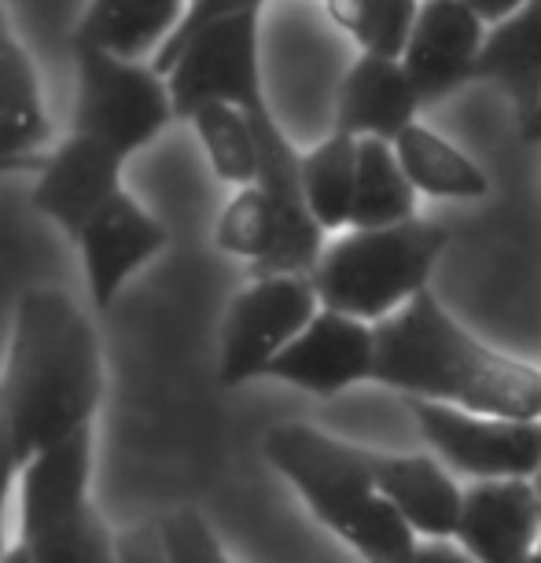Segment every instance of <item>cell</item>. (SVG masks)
I'll use <instances>...</instances> for the list:
<instances>
[{"mask_svg":"<svg viewBox=\"0 0 541 563\" xmlns=\"http://www.w3.org/2000/svg\"><path fill=\"white\" fill-rule=\"evenodd\" d=\"M100 398L103 354L89 317L59 288L19 295L0 372V431L19 461L92 428Z\"/></svg>","mask_w":541,"mask_h":563,"instance_id":"cell-1","label":"cell"},{"mask_svg":"<svg viewBox=\"0 0 541 563\" xmlns=\"http://www.w3.org/2000/svg\"><path fill=\"white\" fill-rule=\"evenodd\" d=\"M373 328L376 384L483 417L541 420V368L475 339L431 288Z\"/></svg>","mask_w":541,"mask_h":563,"instance_id":"cell-2","label":"cell"},{"mask_svg":"<svg viewBox=\"0 0 541 563\" xmlns=\"http://www.w3.org/2000/svg\"><path fill=\"white\" fill-rule=\"evenodd\" d=\"M265 461L288 479L310 512L365 563H401L420 538L376 490L373 450H361L310 423H277L265 434Z\"/></svg>","mask_w":541,"mask_h":563,"instance_id":"cell-3","label":"cell"},{"mask_svg":"<svg viewBox=\"0 0 541 563\" xmlns=\"http://www.w3.org/2000/svg\"><path fill=\"white\" fill-rule=\"evenodd\" d=\"M445 247L450 232L423 218L387 229H350L328 243L310 280L321 310L379 324L428 291Z\"/></svg>","mask_w":541,"mask_h":563,"instance_id":"cell-4","label":"cell"},{"mask_svg":"<svg viewBox=\"0 0 541 563\" xmlns=\"http://www.w3.org/2000/svg\"><path fill=\"white\" fill-rule=\"evenodd\" d=\"M74 52V111L70 133L111 147L125 163L158 141L177 119L169 85L152 63L125 59L92 45H70Z\"/></svg>","mask_w":541,"mask_h":563,"instance_id":"cell-5","label":"cell"},{"mask_svg":"<svg viewBox=\"0 0 541 563\" xmlns=\"http://www.w3.org/2000/svg\"><path fill=\"white\" fill-rule=\"evenodd\" d=\"M317 313L321 299L310 276H254L229 302L221 324V384L243 387L254 376H265Z\"/></svg>","mask_w":541,"mask_h":563,"instance_id":"cell-6","label":"cell"},{"mask_svg":"<svg viewBox=\"0 0 541 563\" xmlns=\"http://www.w3.org/2000/svg\"><path fill=\"white\" fill-rule=\"evenodd\" d=\"M177 119H188L203 103H232L240 111L265 108L262 81V12L232 15L203 30L177 52L163 70Z\"/></svg>","mask_w":541,"mask_h":563,"instance_id":"cell-7","label":"cell"},{"mask_svg":"<svg viewBox=\"0 0 541 563\" xmlns=\"http://www.w3.org/2000/svg\"><path fill=\"white\" fill-rule=\"evenodd\" d=\"M409 412L431 453L475 483L534 479L541 472V420L483 417L420 398H409Z\"/></svg>","mask_w":541,"mask_h":563,"instance_id":"cell-8","label":"cell"},{"mask_svg":"<svg viewBox=\"0 0 541 563\" xmlns=\"http://www.w3.org/2000/svg\"><path fill=\"white\" fill-rule=\"evenodd\" d=\"M490 30L468 0H423L401 52L420 103H439L479 74V59Z\"/></svg>","mask_w":541,"mask_h":563,"instance_id":"cell-9","label":"cell"},{"mask_svg":"<svg viewBox=\"0 0 541 563\" xmlns=\"http://www.w3.org/2000/svg\"><path fill=\"white\" fill-rule=\"evenodd\" d=\"M166 243H169V229L152 210L141 207V199H133L122 188V192L81 229V236L74 240V247L81 254L85 284H89V299L97 306V313L111 310L119 291L147 262H155L158 254L166 251Z\"/></svg>","mask_w":541,"mask_h":563,"instance_id":"cell-10","label":"cell"},{"mask_svg":"<svg viewBox=\"0 0 541 563\" xmlns=\"http://www.w3.org/2000/svg\"><path fill=\"white\" fill-rule=\"evenodd\" d=\"M122 166L125 158L111 147L67 133L37 169L30 203L41 218L56 221L70 240H78L81 229L122 192Z\"/></svg>","mask_w":541,"mask_h":563,"instance_id":"cell-11","label":"cell"},{"mask_svg":"<svg viewBox=\"0 0 541 563\" xmlns=\"http://www.w3.org/2000/svg\"><path fill=\"white\" fill-rule=\"evenodd\" d=\"M376 368V328L357 317L321 310L306 332L273 361L265 376L299 387L306 395L332 398L354 384L373 379Z\"/></svg>","mask_w":541,"mask_h":563,"instance_id":"cell-12","label":"cell"},{"mask_svg":"<svg viewBox=\"0 0 541 563\" xmlns=\"http://www.w3.org/2000/svg\"><path fill=\"white\" fill-rule=\"evenodd\" d=\"M541 497L530 479H490L464 490L453 541L475 563H527L538 552Z\"/></svg>","mask_w":541,"mask_h":563,"instance_id":"cell-13","label":"cell"},{"mask_svg":"<svg viewBox=\"0 0 541 563\" xmlns=\"http://www.w3.org/2000/svg\"><path fill=\"white\" fill-rule=\"evenodd\" d=\"M92 479V428L74 431L48 450L34 453L19 472V541L48 534L78 519L89 501Z\"/></svg>","mask_w":541,"mask_h":563,"instance_id":"cell-14","label":"cell"},{"mask_svg":"<svg viewBox=\"0 0 541 563\" xmlns=\"http://www.w3.org/2000/svg\"><path fill=\"white\" fill-rule=\"evenodd\" d=\"M423 108L412 89L401 59L368 56L361 52L354 67L346 70L335 100V130L357 141H387L395 144L401 133L417 122Z\"/></svg>","mask_w":541,"mask_h":563,"instance_id":"cell-15","label":"cell"},{"mask_svg":"<svg viewBox=\"0 0 541 563\" xmlns=\"http://www.w3.org/2000/svg\"><path fill=\"white\" fill-rule=\"evenodd\" d=\"M376 490L423 541H453L461 523L464 490L450 467L431 453H379L373 450Z\"/></svg>","mask_w":541,"mask_h":563,"instance_id":"cell-16","label":"cell"},{"mask_svg":"<svg viewBox=\"0 0 541 563\" xmlns=\"http://www.w3.org/2000/svg\"><path fill=\"white\" fill-rule=\"evenodd\" d=\"M48 136L41 74L0 0V155H41Z\"/></svg>","mask_w":541,"mask_h":563,"instance_id":"cell-17","label":"cell"},{"mask_svg":"<svg viewBox=\"0 0 541 563\" xmlns=\"http://www.w3.org/2000/svg\"><path fill=\"white\" fill-rule=\"evenodd\" d=\"M188 0H89L70 45H92L125 59H144L174 34Z\"/></svg>","mask_w":541,"mask_h":563,"instance_id":"cell-18","label":"cell"},{"mask_svg":"<svg viewBox=\"0 0 541 563\" xmlns=\"http://www.w3.org/2000/svg\"><path fill=\"white\" fill-rule=\"evenodd\" d=\"M475 78L497 85V89L516 103L523 119L538 111V103H541V0H530L519 15L490 30Z\"/></svg>","mask_w":541,"mask_h":563,"instance_id":"cell-19","label":"cell"},{"mask_svg":"<svg viewBox=\"0 0 541 563\" xmlns=\"http://www.w3.org/2000/svg\"><path fill=\"white\" fill-rule=\"evenodd\" d=\"M395 155L406 177L412 180L420 196L434 199H483L490 192V180L457 144H450L445 136H439L428 125L412 122L406 133L395 141Z\"/></svg>","mask_w":541,"mask_h":563,"instance_id":"cell-20","label":"cell"},{"mask_svg":"<svg viewBox=\"0 0 541 563\" xmlns=\"http://www.w3.org/2000/svg\"><path fill=\"white\" fill-rule=\"evenodd\" d=\"M417 188L401 169L395 144L357 141V196L350 229H387L417 218Z\"/></svg>","mask_w":541,"mask_h":563,"instance_id":"cell-21","label":"cell"},{"mask_svg":"<svg viewBox=\"0 0 541 563\" xmlns=\"http://www.w3.org/2000/svg\"><path fill=\"white\" fill-rule=\"evenodd\" d=\"M302 196L324 232L350 225L357 196V136L332 130L328 141L302 155Z\"/></svg>","mask_w":541,"mask_h":563,"instance_id":"cell-22","label":"cell"},{"mask_svg":"<svg viewBox=\"0 0 541 563\" xmlns=\"http://www.w3.org/2000/svg\"><path fill=\"white\" fill-rule=\"evenodd\" d=\"M188 122H192L199 144L207 152V163L221 185H232L236 192L258 185L262 152L247 114L232 108V103H203V108L188 114Z\"/></svg>","mask_w":541,"mask_h":563,"instance_id":"cell-23","label":"cell"},{"mask_svg":"<svg viewBox=\"0 0 541 563\" xmlns=\"http://www.w3.org/2000/svg\"><path fill=\"white\" fill-rule=\"evenodd\" d=\"M423 0H324L328 19L368 56L401 59Z\"/></svg>","mask_w":541,"mask_h":563,"instance_id":"cell-24","label":"cell"},{"mask_svg":"<svg viewBox=\"0 0 541 563\" xmlns=\"http://www.w3.org/2000/svg\"><path fill=\"white\" fill-rule=\"evenodd\" d=\"M30 563H114V530L103 523L97 505L48 534L23 541Z\"/></svg>","mask_w":541,"mask_h":563,"instance_id":"cell-25","label":"cell"},{"mask_svg":"<svg viewBox=\"0 0 541 563\" xmlns=\"http://www.w3.org/2000/svg\"><path fill=\"white\" fill-rule=\"evenodd\" d=\"M158 523H163L169 563H232L229 552L221 549L214 527L196 508H177Z\"/></svg>","mask_w":541,"mask_h":563,"instance_id":"cell-26","label":"cell"},{"mask_svg":"<svg viewBox=\"0 0 541 563\" xmlns=\"http://www.w3.org/2000/svg\"><path fill=\"white\" fill-rule=\"evenodd\" d=\"M262 8H265V0H188V8H185V15H180L177 30L166 37V45L155 52L152 67H155L158 74H163V70L169 67V63H174L177 52L185 48L192 37L203 34V30L218 26V23H225V19H232V15L262 12Z\"/></svg>","mask_w":541,"mask_h":563,"instance_id":"cell-27","label":"cell"},{"mask_svg":"<svg viewBox=\"0 0 541 563\" xmlns=\"http://www.w3.org/2000/svg\"><path fill=\"white\" fill-rule=\"evenodd\" d=\"M114 563H169L163 523L147 519V523L114 530Z\"/></svg>","mask_w":541,"mask_h":563,"instance_id":"cell-28","label":"cell"},{"mask_svg":"<svg viewBox=\"0 0 541 563\" xmlns=\"http://www.w3.org/2000/svg\"><path fill=\"white\" fill-rule=\"evenodd\" d=\"M19 472H23V461L15 456L12 442L4 439V431H0V563L8 556V501H12V490L19 483Z\"/></svg>","mask_w":541,"mask_h":563,"instance_id":"cell-29","label":"cell"},{"mask_svg":"<svg viewBox=\"0 0 541 563\" xmlns=\"http://www.w3.org/2000/svg\"><path fill=\"white\" fill-rule=\"evenodd\" d=\"M401 563H475L457 541H420L409 560Z\"/></svg>","mask_w":541,"mask_h":563,"instance_id":"cell-30","label":"cell"},{"mask_svg":"<svg viewBox=\"0 0 541 563\" xmlns=\"http://www.w3.org/2000/svg\"><path fill=\"white\" fill-rule=\"evenodd\" d=\"M468 4L475 8V15H479L483 23L494 30V26H501V23H508L512 15L523 12L530 0H468Z\"/></svg>","mask_w":541,"mask_h":563,"instance_id":"cell-31","label":"cell"},{"mask_svg":"<svg viewBox=\"0 0 541 563\" xmlns=\"http://www.w3.org/2000/svg\"><path fill=\"white\" fill-rule=\"evenodd\" d=\"M41 166H45V155H0V177L19 174V169H41Z\"/></svg>","mask_w":541,"mask_h":563,"instance_id":"cell-32","label":"cell"},{"mask_svg":"<svg viewBox=\"0 0 541 563\" xmlns=\"http://www.w3.org/2000/svg\"><path fill=\"white\" fill-rule=\"evenodd\" d=\"M523 141L541 144V103H538L534 114H527V119H523Z\"/></svg>","mask_w":541,"mask_h":563,"instance_id":"cell-33","label":"cell"},{"mask_svg":"<svg viewBox=\"0 0 541 563\" xmlns=\"http://www.w3.org/2000/svg\"><path fill=\"white\" fill-rule=\"evenodd\" d=\"M4 563H30V552H26V545H23V541H19V545H12V549H8Z\"/></svg>","mask_w":541,"mask_h":563,"instance_id":"cell-34","label":"cell"},{"mask_svg":"<svg viewBox=\"0 0 541 563\" xmlns=\"http://www.w3.org/2000/svg\"><path fill=\"white\" fill-rule=\"evenodd\" d=\"M530 483H534V490H538V497H541V472L534 475V479H530Z\"/></svg>","mask_w":541,"mask_h":563,"instance_id":"cell-35","label":"cell"},{"mask_svg":"<svg viewBox=\"0 0 541 563\" xmlns=\"http://www.w3.org/2000/svg\"><path fill=\"white\" fill-rule=\"evenodd\" d=\"M527 563H541V556H538V552H534V556H530Z\"/></svg>","mask_w":541,"mask_h":563,"instance_id":"cell-36","label":"cell"},{"mask_svg":"<svg viewBox=\"0 0 541 563\" xmlns=\"http://www.w3.org/2000/svg\"><path fill=\"white\" fill-rule=\"evenodd\" d=\"M538 556H541V534H538Z\"/></svg>","mask_w":541,"mask_h":563,"instance_id":"cell-37","label":"cell"}]
</instances>
